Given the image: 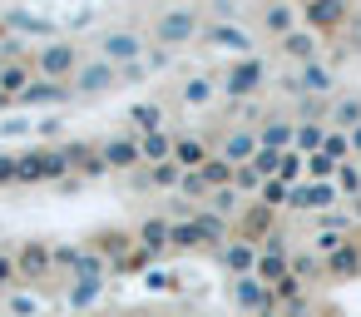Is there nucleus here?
Listing matches in <instances>:
<instances>
[{
    "label": "nucleus",
    "mask_w": 361,
    "mask_h": 317,
    "mask_svg": "<svg viewBox=\"0 0 361 317\" xmlns=\"http://www.w3.org/2000/svg\"><path fill=\"white\" fill-rule=\"evenodd\" d=\"M35 75L40 80H55V85H65L70 75H80V50L70 45V40H50V45H40L35 50Z\"/></svg>",
    "instance_id": "f257e3e1"
},
{
    "label": "nucleus",
    "mask_w": 361,
    "mask_h": 317,
    "mask_svg": "<svg viewBox=\"0 0 361 317\" xmlns=\"http://www.w3.org/2000/svg\"><path fill=\"white\" fill-rule=\"evenodd\" d=\"M65 174H70L65 149H30V154H20V184H55Z\"/></svg>",
    "instance_id": "f03ea898"
},
{
    "label": "nucleus",
    "mask_w": 361,
    "mask_h": 317,
    "mask_svg": "<svg viewBox=\"0 0 361 317\" xmlns=\"http://www.w3.org/2000/svg\"><path fill=\"white\" fill-rule=\"evenodd\" d=\"M203 30V20H198V11H169V16H159L154 20V35L164 40V45H178V40H193Z\"/></svg>",
    "instance_id": "7ed1b4c3"
},
{
    "label": "nucleus",
    "mask_w": 361,
    "mask_h": 317,
    "mask_svg": "<svg viewBox=\"0 0 361 317\" xmlns=\"http://www.w3.org/2000/svg\"><path fill=\"white\" fill-rule=\"evenodd\" d=\"M272 233H277V213L267 203H252L247 213H238V238L243 243H267Z\"/></svg>",
    "instance_id": "20e7f679"
},
{
    "label": "nucleus",
    "mask_w": 361,
    "mask_h": 317,
    "mask_svg": "<svg viewBox=\"0 0 361 317\" xmlns=\"http://www.w3.org/2000/svg\"><path fill=\"white\" fill-rule=\"evenodd\" d=\"M99 55L119 70V65H134V60L144 55V40H139L134 30H109V35H104V45H99Z\"/></svg>",
    "instance_id": "39448f33"
},
{
    "label": "nucleus",
    "mask_w": 361,
    "mask_h": 317,
    "mask_svg": "<svg viewBox=\"0 0 361 317\" xmlns=\"http://www.w3.org/2000/svg\"><path fill=\"white\" fill-rule=\"evenodd\" d=\"M50 263H55L50 243H20V248H16V268H20V282H40V277L50 273Z\"/></svg>",
    "instance_id": "423d86ee"
},
{
    "label": "nucleus",
    "mask_w": 361,
    "mask_h": 317,
    "mask_svg": "<svg viewBox=\"0 0 361 317\" xmlns=\"http://www.w3.org/2000/svg\"><path fill=\"white\" fill-rule=\"evenodd\" d=\"M233 297H238V307L243 312H272V287L267 282H257V277H238V287H233Z\"/></svg>",
    "instance_id": "0eeeda50"
},
{
    "label": "nucleus",
    "mask_w": 361,
    "mask_h": 317,
    "mask_svg": "<svg viewBox=\"0 0 361 317\" xmlns=\"http://www.w3.org/2000/svg\"><path fill=\"white\" fill-rule=\"evenodd\" d=\"M30 85H35V65H30V60H11V65H0V95H6V100H20Z\"/></svg>",
    "instance_id": "6e6552de"
},
{
    "label": "nucleus",
    "mask_w": 361,
    "mask_h": 317,
    "mask_svg": "<svg viewBox=\"0 0 361 317\" xmlns=\"http://www.w3.org/2000/svg\"><path fill=\"white\" fill-rule=\"evenodd\" d=\"M75 85H80L85 95H99V90H109V85H119V70H114L109 60H94V65H80V75H75Z\"/></svg>",
    "instance_id": "1a4fd4ad"
},
{
    "label": "nucleus",
    "mask_w": 361,
    "mask_h": 317,
    "mask_svg": "<svg viewBox=\"0 0 361 317\" xmlns=\"http://www.w3.org/2000/svg\"><path fill=\"white\" fill-rule=\"evenodd\" d=\"M90 253H99V258H129L134 253V238L124 233V228H104V233H94V243H90Z\"/></svg>",
    "instance_id": "9d476101"
},
{
    "label": "nucleus",
    "mask_w": 361,
    "mask_h": 317,
    "mask_svg": "<svg viewBox=\"0 0 361 317\" xmlns=\"http://www.w3.org/2000/svg\"><path fill=\"white\" fill-rule=\"evenodd\" d=\"M257 85H262V65L247 55L243 65H233V70H228V85H223V90H228V95H252Z\"/></svg>",
    "instance_id": "9b49d317"
},
{
    "label": "nucleus",
    "mask_w": 361,
    "mask_h": 317,
    "mask_svg": "<svg viewBox=\"0 0 361 317\" xmlns=\"http://www.w3.org/2000/svg\"><path fill=\"white\" fill-rule=\"evenodd\" d=\"M99 154H104V164H109V169H134V164H144L139 139H109Z\"/></svg>",
    "instance_id": "f8f14e48"
},
{
    "label": "nucleus",
    "mask_w": 361,
    "mask_h": 317,
    "mask_svg": "<svg viewBox=\"0 0 361 317\" xmlns=\"http://www.w3.org/2000/svg\"><path fill=\"white\" fill-rule=\"evenodd\" d=\"M223 263H228L233 273L252 277V273H257V248H252V243H243V238H228V243H223Z\"/></svg>",
    "instance_id": "ddd939ff"
},
{
    "label": "nucleus",
    "mask_w": 361,
    "mask_h": 317,
    "mask_svg": "<svg viewBox=\"0 0 361 317\" xmlns=\"http://www.w3.org/2000/svg\"><path fill=\"white\" fill-rule=\"evenodd\" d=\"M292 144H297V124H277V119H272V124H262V129H257V149L287 154Z\"/></svg>",
    "instance_id": "4468645a"
},
{
    "label": "nucleus",
    "mask_w": 361,
    "mask_h": 317,
    "mask_svg": "<svg viewBox=\"0 0 361 317\" xmlns=\"http://www.w3.org/2000/svg\"><path fill=\"white\" fill-rule=\"evenodd\" d=\"M331 203H336L331 184H302V189H292V208H331Z\"/></svg>",
    "instance_id": "2eb2a0df"
},
{
    "label": "nucleus",
    "mask_w": 361,
    "mask_h": 317,
    "mask_svg": "<svg viewBox=\"0 0 361 317\" xmlns=\"http://www.w3.org/2000/svg\"><path fill=\"white\" fill-rule=\"evenodd\" d=\"M169 238H173V223H169V218H144V223H139V248L164 253V248H169Z\"/></svg>",
    "instance_id": "dca6fc26"
},
{
    "label": "nucleus",
    "mask_w": 361,
    "mask_h": 317,
    "mask_svg": "<svg viewBox=\"0 0 361 317\" xmlns=\"http://www.w3.org/2000/svg\"><path fill=\"white\" fill-rule=\"evenodd\" d=\"M326 273H336V277H351V273H361V243L356 238H346L331 258H326Z\"/></svg>",
    "instance_id": "f3484780"
},
{
    "label": "nucleus",
    "mask_w": 361,
    "mask_h": 317,
    "mask_svg": "<svg viewBox=\"0 0 361 317\" xmlns=\"http://www.w3.org/2000/svg\"><path fill=\"white\" fill-rule=\"evenodd\" d=\"M302 20L312 30H331V25L346 20V6H331V0H322V6H302Z\"/></svg>",
    "instance_id": "a211bd4d"
},
{
    "label": "nucleus",
    "mask_w": 361,
    "mask_h": 317,
    "mask_svg": "<svg viewBox=\"0 0 361 317\" xmlns=\"http://www.w3.org/2000/svg\"><path fill=\"white\" fill-rule=\"evenodd\" d=\"M193 233H198V243H228V223H223L213 208L193 213Z\"/></svg>",
    "instance_id": "6ab92c4d"
},
{
    "label": "nucleus",
    "mask_w": 361,
    "mask_h": 317,
    "mask_svg": "<svg viewBox=\"0 0 361 317\" xmlns=\"http://www.w3.org/2000/svg\"><path fill=\"white\" fill-rule=\"evenodd\" d=\"M25 104H60V100H70V85H55V80H35L25 95H20Z\"/></svg>",
    "instance_id": "aec40b11"
},
{
    "label": "nucleus",
    "mask_w": 361,
    "mask_h": 317,
    "mask_svg": "<svg viewBox=\"0 0 361 317\" xmlns=\"http://www.w3.org/2000/svg\"><path fill=\"white\" fill-rule=\"evenodd\" d=\"M139 149H144V164H154V169L173 159V139H169L164 129H159V134H144V139H139Z\"/></svg>",
    "instance_id": "412c9836"
},
{
    "label": "nucleus",
    "mask_w": 361,
    "mask_h": 317,
    "mask_svg": "<svg viewBox=\"0 0 361 317\" xmlns=\"http://www.w3.org/2000/svg\"><path fill=\"white\" fill-rule=\"evenodd\" d=\"M223 159H228V164H238V169H243V164H252V159H257V134H233V139H228V149H223Z\"/></svg>",
    "instance_id": "4be33fe9"
},
{
    "label": "nucleus",
    "mask_w": 361,
    "mask_h": 317,
    "mask_svg": "<svg viewBox=\"0 0 361 317\" xmlns=\"http://www.w3.org/2000/svg\"><path fill=\"white\" fill-rule=\"evenodd\" d=\"M302 169H307V154H297V149H287V154L277 159V184H287V189H292V184L302 179Z\"/></svg>",
    "instance_id": "5701e85b"
},
{
    "label": "nucleus",
    "mask_w": 361,
    "mask_h": 317,
    "mask_svg": "<svg viewBox=\"0 0 361 317\" xmlns=\"http://www.w3.org/2000/svg\"><path fill=\"white\" fill-rule=\"evenodd\" d=\"M336 169H341V164H336L331 154H322V149H317V154H307V174H312V184H331V179H336Z\"/></svg>",
    "instance_id": "b1692460"
},
{
    "label": "nucleus",
    "mask_w": 361,
    "mask_h": 317,
    "mask_svg": "<svg viewBox=\"0 0 361 317\" xmlns=\"http://www.w3.org/2000/svg\"><path fill=\"white\" fill-rule=\"evenodd\" d=\"M282 50L287 55H297V60H307L312 65V55H317V35H302V30H292L287 40H282Z\"/></svg>",
    "instance_id": "393cba45"
},
{
    "label": "nucleus",
    "mask_w": 361,
    "mask_h": 317,
    "mask_svg": "<svg viewBox=\"0 0 361 317\" xmlns=\"http://www.w3.org/2000/svg\"><path fill=\"white\" fill-rule=\"evenodd\" d=\"M129 119H134L139 129L159 134V124H164V109H159V104H134V109H129Z\"/></svg>",
    "instance_id": "a878e982"
},
{
    "label": "nucleus",
    "mask_w": 361,
    "mask_h": 317,
    "mask_svg": "<svg viewBox=\"0 0 361 317\" xmlns=\"http://www.w3.org/2000/svg\"><path fill=\"white\" fill-rule=\"evenodd\" d=\"M322 139H326V129H322V124H297V154H317V149H322Z\"/></svg>",
    "instance_id": "bb28decb"
},
{
    "label": "nucleus",
    "mask_w": 361,
    "mask_h": 317,
    "mask_svg": "<svg viewBox=\"0 0 361 317\" xmlns=\"http://www.w3.org/2000/svg\"><path fill=\"white\" fill-rule=\"evenodd\" d=\"M292 20H297V16H292V11H282V6H272V11L262 16V25H267L272 35H282V40L292 35Z\"/></svg>",
    "instance_id": "cd10ccee"
},
{
    "label": "nucleus",
    "mask_w": 361,
    "mask_h": 317,
    "mask_svg": "<svg viewBox=\"0 0 361 317\" xmlns=\"http://www.w3.org/2000/svg\"><path fill=\"white\" fill-rule=\"evenodd\" d=\"M257 203H267V208L277 213L282 203H292V189H287V184H277V179H267V184H262V198H257Z\"/></svg>",
    "instance_id": "c85d7f7f"
},
{
    "label": "nucleus",
    "mask_w": 361,
    "mask_h": 317,
    "mask_svg": "<svg viewBox=\"0 0 361 317\" xmlns=\"http://www.w3.org/2000/svg\"><path fill=\"white\" fill-rule=\"evenodd\" d=\"M297 90H331V75H326V70H322V65L312 60V65L302 70V80H297Z\"/></svg>",
    "instance_id": "c756f323"
},
{
    "label": "nucleus",
    "mask_w": 361,
    "mask_h": 317,
    "mask_svg": "<svg viewBox=\"0 0 361 317\" xmlns=\"http://www.w3.org/2000/svg\"><path fill=\"white\" fill-rule=\"evenodd\" d=\"M331 119H336L341 129H356V124H361V100H341V104L331 109Z\"/></svg>",
    "instance_id": "7c9ffc66"
},
{
    "label": "nucleus",
    "mask_w": 361,
    "mask_h": 317,
    "mask_svg": "<svg viewBox=\"0 0 361 317\" xmlns=\"http://www.w3.org/2000/svg\"><path fill=\"white\" fill-rule=\"evenodd\" d=\"M94 292H99V277H75L70 302H75V307H85V302H94Z\"/></svg>",
    "instance_id": "2f4dec72"
},
{
    "label": "nucleus",
    "mask_w": 361,
    "mask_h": 317,
    "mask_svg": "<svg viewBox=\"0 0 361 317\" xmlns=\"http://www.w3.org/2000/svg\"><path fill=\"white\" fill-rule=\"evenodd\" d=\"M208 35H213V40H223V45H228V50H243V55H247V50H252V40H247V35H243V30H228V25H223V30H208Z\"/></svg>",
    "instance_id": "473e14b6"
},
{
    "label": "nucleus",
    "mask_w": 361,
    "mask_h": 317,
    "mask_svg": "<svg viewBox=\"0 0 361 317\" xmlns=\"http://www.w3.org/2000/svg\"><path fill=\"white\" fill-rule=\"evenodd\" d=\"M322 154H331V159L346 164V154H351V134H326V139H322Z\"/></svg>",
    "instance_id": "72a5a7b5"
},
{
    "label": "nucleus",
    "mask_w": 361,
    "mask_h": 317,
    "mask_svg": "<svg viewBox=\"0 0 361 317\" xmlns=\"http://www.w3.org/2000/svg\"><path fill=\"white\" fill-rule=\"evenodd\" d=\"M149 179H154V184H183V169H178V164L169 159V164H159V169H149Z\"/></svg>",
    "instance_id": "f704fd0d"
},
{
    "label": "nucleus",
    "mask_w": 361,
    "mask_h": 317,
    "mask_svg": "<svg viewBox=\"0 0 361 317\" xmlns=\"http://www.w3.org/2000/svg\"><path fill=\"white\" fill-rule=\"evenodd\" d=\"M213 213H218V218L238 213V193H233V189H218V193H213Z\"/></svg>",
    "instance_id": "c9c22d12"
},
{
    "label": "nucleus",
    "mask_w": 361,
    "mask_h": 317,
    "mask_svg": "<svg viewBox=\"0 0 361 317\" xmlns=\"http://www.w3.org/2000/svg\"><path fill=\"white\" fill-rule=\"evenodd\" d=\"M169 248H198V233H193V223H173V238H169Z\"/></svg>",
    "instance_id": "e433bc0d"
},
{
    "label": "nucleus",
    "mask_w": 361,
    "mask_h": 317,
    "mask_svg": "<svg viewBox=\"0 0 361 317\" xmlns=\"http://www.w3.org/2000/svg\"><path fill=\"white\" fill-rule=\"evenodd\" d=\"M20 282V268H16V253H0V287H16Z\"/></svg>",
    "instance_id": "4c0bfd02"
},
{
    "label": "nucleus",
    "mask_w": 361,
    "mask_h": 317,
    "mask_svg": "<svg viewBox=\"0 0 361 317\" xmlns=\"http://www.w3.org/2000/svg\"><path fill=\"white\" fill-rule=\"evenodd\" d=\"M208 95H213V85H208V80H188V85H183V100H188V104H203Z\"/></svg>",
    "instance_id": "58836bf2"
},
{
    "label": "nucleus",
    "mask_w": 361,
    "mask_h": 317,
    "mask_svg": "<svg viewBox=\"0 0 361 317\" xmlns=\"http://www.w3.org/2000/svg\"><path fill=\"white\" fill-rule=\"evenodd\" d=\"M336 184H341L346 193H361V169H351V164H341V169H336Z\"/></svg>",
    "instance_id": "ea45409f"
},
{
    "label": "nucleus",
    "mask_w": 361,
    "mask_h": 317,
    "mask_svg": "<svg viewBox=\"0 0 361 317\" xmlns=\"http://www.w3.org/2000/svg\"><path fill=\"white\" fill-rule=\"evenodd\" d=\"M341 243H346V238H341L336 228H322V233H317V253H326V258H331V253H336Z\"/></svg>",
    "instance_id": "a19ab883"
},
{
    "label": "nucleus",
    "mask_w": 361,
    "mask_h": 317,
    "mask_svg": "<svg viewBox=\"0 0 361 317\" xmlns=\"http://www.w3.org/2000/svg\"><path fill=\"white\" fill-rule=\"evenodd\" d=\"M35 312H40V307H35L30 292H16V297H11V317H35Z\"/></svg>",
    "instance_id": "79ce46f5"
},
{
    "label": "nucleus",
    "mask_w": 361,
    "mask_h": 317,
    "mask_svg": "<svg viewBox=\"0 0 361 317\" xmlns=\"http://www.w3.org/2000/svg\"><path fill=\"white\" fill-rule=\"evenodd\" d=\"M0 184H20V159L16 154H0Z\"/></svg>",
    "instance_id": "37998d69"
},
{
    "label": "nucleus",
    "mask_w": 361,
    "mask_h": 317,
    "mask_svg": "<svg viewBox=\"0 0 361 317\" xmlns=\"http://www.w3.org/2000/svg\"><path fill=\"white\" fill-rule=\"evenodd\" d=\"M6 25H16V30H30V35H45V20H35V16H20V11H16Z\"/></svg>",
    "instance_id": "c03bdc74"
},
{
    "label": "nucleus",
    "mask_w": 361,
    "mask_h": 317,
    "mask_svg": "<svg viewBox=\"0 0 361 317\" xmlns=\"http://www.w3.org/2000/svg\"><path fill=\"white\" fill-rule=\"evenodd\" d=\"M277 159H282V154H272V149H257V159H252V169H257V174L267 179V174H277Z\"/></svg>",
    "instance_id": "a18cd8bd"
},
{
    "label": "nucleus",
    "mask_w": 361,
    "mask_h": 317,
    "mask_svg": "<svg viewBox=\"0 0 361 317\" xmlns=\"http://www.w3.org/2000/svg\"><path fill=\"white\" fill-rule=\"evenodd\" d=\"M233 184H238V189H257V193H262V174H257V169H252V164H243V169H238V179H233Z\"/></svg>",
    "instance_id": "49530a36"
},
{
    "label": "nucleus",
    "mask_w": 361,
    "mask_h": 317,
    "mask_svg": "<svg viewBox=\"0 0 361 317\" xmlns=\"http://www.w3.org/2000/svg\"><path fill=\"white\" fill-rule=\"evenodd\" d=\"M178 189H183L188 198H213V193H208V184H203L198 174H183V184H178Z\"/></svg>",
    "instance_id": "de8ad7c7"
},
{
    "label": "nucleus",
    "mask_w": 361,
    "mask_h": 317,
    "mask_svg": "<svg viewBox=\"0 0 361 317\" xmlns=\"http://www.w3.org/2000/svg\"><path fill=\"white\" fill-rule=\"evenodd\" d=\"M80 169H85L90 179H99V174H109V164H104V154H90V159H85Z\"/></svg>",
    "instance_id": "09e8293b"
},
{
    "label": "nucleus",
    "mask_w": 361,
    "mask_h": 317,
    "mask_svg": "<svg viewBox=\"0 0 361 317\" xmlns=\"http://www.w3.org/2000/svg\"><path fill=\"white\" fill-rule=\"evenodd\" d=\"M292 273H297V277H312V273H322V268H317V258H297Z\"/></svg>",
    "instance_id": "8fccbe9b"
},
{
    "label": "nucleus",
    "mask_w": 361,
    "mask_h": 317,
    "mask_svg": "<svg viewBox=\"0 0 361 317\" xmlns=\"http://www.w3.org/2000/svg\"><path fill=\"white\" fill-rule=\"evenodd\" d=\"M351 154H361V124L351 129Z\"/></svg>",
    "instance_id": "3c124183"
},
{
    "label": "nucleus",
    "mask_w": 361,
    "mask_h": 317,
    "mask_svg": "<svg viewBox=\"0 0 361 317\" xmlns=\"http://www.w3.org/2000/svg\"><path fill=\"white\" fill-rule=\"evenodd\" d=\"M6 104H11V100H6V95H0V109H6Z\"/></svg>",
    "instance_id": "603ef678"
},
{
    "label": "nucleus",
    "mask_w": 361,
    "mask_h": 317,
    "mask_svg": "<svg viewBox=\"0 0 361 317\" xmlns=\"http://www.w3.org/2000/svg\"><path fill=\"white\" fill-rule=\"evenodd\" d=\"M257 317H277V312H257Z\"/></svg>",
    "instance_id": "864d4df0"
}]
</instances>
